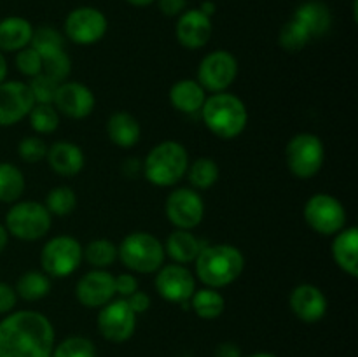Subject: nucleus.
Returning <instances> with one entry per match:
<instances>
[{
    "label": "nucleus",
    "mask_w": 358,
    "mask_h": 357,
    "mask_svg": "<svg viewBox=\"0 0 358 357\" xmlns=\"http://www.w3.org/2000/svg\"><path fill=\"white\" fill-rule=\"evenodd\" d=\"M187 177L196 189H208L219 178V167L210 158H199L187 168Z\"/></svg>",
    "instance_id": "2f4dec72"
},
{
    "label": "nucleus",
    "mask_w": 358,
    "mask_h": 357,
    "mask_svg": "<svg viewBox=\"0 0 358 357\" xmlns=\"http://www.w3.org/2000/svg\"><path fill=\"white\" fill-rule=\"evenodd\" d=\"M17 154L23 161L27 163H37L42 161L48 154V146L44 144V140H41L38 136H28L23 139L17 146Z\"/></svg>",
    "instance_id": "ea45409f"
},
{
    "label": "nucleus",
    "mask_w": 358,
    "mask_h": 357,
    "mask_svg": "<svg viewBox=\"0 0 358 357\" xmlns=\"http://www.w3.org/2000/svg\"><path fill=\"white\" fill-rule=\"evenodd\" d=\"M117 255L126 268L136 273H152L163 266L164 247L154 234L135 231L121 241Z\"/></svg>",
    "instance_id": "39448f33"
},
{
    "label": "nucleus",
    "mask_w": 358,
    "mask_h": 357,
    "mask_svg": "<svg viewBox=\"0 0 358 357\" xmlns=\"http://www.w3.org/2000/svg\"><path fill=\"white\" fill-rule=\"evenodd\" d=\"M115 293L121 294L122 298L131 296L135 290H138V280L131 273H121L119 276H114Z\"/></svg>",
    "instance_id": "a19ab883"
},
{
    "label": "nucleus",
    "mask_w": 358,
    "mask_h": 357,
    "mask_svg": "<svg viewBox=\"0 0 358 357\" xmlns=\"http://www.w3.org/2000/svg\"><path fill=\"white\" fill-rule=\"evenodd\" d=\"M6 230L20 240H38L51 230V214L42 203H16L6 216Z\"/></svg>",
    "instance_id": "423d86ee"
},
{
    "label": "nucleus",
    "mask_w": 358,
    "mask_h": 357,
    "mask_svg": "<svg viewBox=\"0 0 358 357\" xmlns=\"http://www.w3.org/2000/svg\"><path fill=\"white\" fill-rule=\"evenodd\" d=\"M156 290L163 300L185 307L196 290L194 276L184 265L178 262L161 266L156 276Z\"/></svg>",
    "instance_id": "ddd939ff"
},
{
    "label": "nucleus",
    "mask_w": 358,
    "mask_h": 357,
    "mask_svg": "<svg viewBox=\"0 0 358 357\" xmlns=\"http://www.w3.org/2000/svg\"><path fill=\"white\" fill-rule=\"evenodd\" d=\"M28 115L31 130L37 133H52L59 125L58 111L51 104H35Z\"/></svg>",
    "instance_id": "c9c22d12"
},
{
    "label": "nucleus",
    "mask_w": 358,
    "mask_h": 357,
    "mask_svg": "<svg viewBox=\"0 0 358 357\" xmlns=\"http://www.w3.org/2000/svg\"><path fill=\"white\" fill-rule=\"evenodd\" d=\"M215 357H241V350L236 343H220L215 349Z\"/></svg>",
    "instance_id": "a18cd8bd"
},
{
    "label": "nucleus",
    "mask_w": 358,
    "mask_h": 357,
    "mask_svg": "<svg viewBox=\"0 0 358 357\" xmlns=\"http://www.w3.org/2000/svg\"><path fill=\"white\" fill-rule=\"evenodd\" d=\"M304 219L313 231L331 237L345 227L346 210L338 198L320 192V195L311 196L306 202Z\"/></svg>",
    "instance_id": "1a4fd4ad"
},
{
    "label": "nucleus",
    "mask_w": 358,
    "mask_h": 357,
    "mask_svg": "<svg viewBox=\"0 0 358 357\" xmlns=\"http://www.w3.org/2000/svg\"><path fill=\"white\" fill-rule=\"evenodd\" d=\"M83 255L91 266H94L96 270H103L114 265V261L117 259V247L110 240L98 238V240L90 241L86 248H83Z\"/></svg>",
    "instance_id": "c756f323"
},
{
    "label": "nucleus",
    "mask_w": 358,
    "mask_h": 357,
    "mask_svg": "<svg viewBox=\"0 0 358 357\" xmlns=\"http://www.w3.org/2000/svg\"><path fill=\"white\" fill-rule=\"evenodd\" d=\"M51 290V280L45 273L27 272L16 284V293L27 301L42 300Z\"/></svg>",
    "instance_id": "c85d7f7f"
},
{
    "label": "nucleus",
    "mask_w": 358,
    "mask_h": 357,
    "mask_svg": "<svg viewBox=\"0 0 358 357\" xmlns=\"http://www.w3.org/2000/svg\"><path fill=\"white\" fill-rule=\"evenodd\" d=\"M332 258L350 276L358 275V230L355 226L343 227L339 233H336Z\"/></svg>",
    "instance_id": "412c9836"
},
{
    "label": "nucleus",
    "mask_w": 358,
    "mask_h": 357,
    "mask_svg": "<svg viewBox=\"0 0 358 357\" xmlns=\"http://www.w3.org/2000/svg\"><path fill=\"white\" fill-rule=\"evenodd\" d=\"M189 301H191V307L196 312V315L205 318V321H213V318L220 317L224 307H226L222 294L217 289H212V287L194 290V294H192Z\"/></svg>",
    "instance_id": "bb28decb"
},
{
    "label": "nucleus",
    "mask_w": 358,
    "mask_h": 357,
    "mask_svg": "<svg viewBox=\"0 0 358 357\" xmlns=\"http://www.w3.org/2000/svg\"><path fill=\"white\" fill-rule=\"evenodd\" d=\"M115 294L114 276L105 270H93L77 282L76 296L86 308H101Z\"/></svg>",
    "instance_id": "f3484780"
},
{
    "label": "nucleus",
    "mask_w": 358,
    "mask_h": 357,
    "mask_svg": "<svg viewBox=\"0 0 358 357\" xmlns=\"http://www.w3.org/2000/svg\"><path fill=\"white\" fill-rule=\"evenodd\" d=\"M285 160L287 167L296 177H315L325 160L324 144L313 133H299L287 144Z\"/></svg>",
    "instance_id": "0eeeda50"
},
{
    "label": "nucleus",
    "mask_w": 358,
    "mask_h": 357,
    "mask_svg": "<svg viewBox=\"0 0 358 357\" xmlns=\"http://www.w3.org/2000/svg\"><path fill=\"white\" fill-rule=\"evenodd\" d=\"M48 163L62 177H73L84 168L86 158L83 149L72 142H56L48 147Z\"/></svg>",
    "instance_id": "aec40b11"
},
{
    "label": "nucleus",
    "mask_w": 358,
    "mask_h": 357,
    "mask_svg": "<svg viewBox=\"0 0 358 357\" xmlns=\"http://www.w3.org/2000/svg\"><path fill=\"white\" fill-rule=\"evenodd\" d=\"M77 205V196L72 188L69 186H58V188L51 189L45 196L44 206L49 210V214L55 216H69L73 212Z\"/></svg>",
    "instance_id": "f704fd0d"
},
{
    "label": "nucleus",
    "mask_w": 358,
    "mask_h": 357,
    "mask_svg": "<svg viewBox=\"0 0 358 357\" xmlns=\"http://www.w3.org/2000/svg\"><path fill=\"white\" fill-rule=\"evenodd\" d=\"M203 247H205L203 241H199L191 231L177 230L168 237L164 252H168L170 258L178 265H187V262L196 261Z\"/></svg>",
    "instance_id": "393cba45"
},
{
    "label": "nucleus",
    "mask_w": 358,
    "mask_h": 357,
    "mask_svg": "<svg viewBox=\"0 0 358 357\" xmlns=\"http://www.w3.org/2000/svg\"><path fill=\"white\" fill-rule=\"evenodd\" d=\"M238 76V62L229 51H213L201 59L198 69V83L210 93H222Z\"/></svg>",
    "instance_id": "9d476101"
},
{
    "label": "nucleus",
    "mask_w": 358,
    "mask_h": 357,
    "mask_svg": "<svg viewBox=\"0 0 358 357\" xmlns=\"http://www.w3.org/2000/svg\"><path fill=\"white\" fill-rule=\"evenodd\" d=\"M108 21L101 10L94 7H77L70 10L65 20V34L72 42L80 46H90L101 41L107 34Z\"/></svg>",
    "instance_id": "f8f14e48"
},
{
    "label": "nucleus",
    "mask_w": 358,
    "mask_h": 357,
    "mask_svg": "<svg viewBox=\"0 0 358 357\" xmlns=\"http://www.w3.org/2000/svg\"><path fill=\"white\" fill-rule=\"evenodd\" d=\"M35 105L28 84L3 80L0 84V126H13L30 114Z\"/></svg>",
    "instance_id": "2eb2a0df"
},
{
    "label": "nucleus",
    "mask_w": 358,
    "mask_h": 357,
    "mask_svg": "<svg viewBox=\"0 0 358 357\" xmlns=\"http://www.w3.org/2000/svg\"><path fill=\"white\" fill-rule=\"evenodd\" d=\"M289 304L292 308L294 315L299 321L313 324L322 321L327 314V298L324 296L317 286L311 284H301L290 293Z\"/></svg>",
    "instance_id": "a211bd4d"
},
{
    "label": "nucleus",
    "mask_w": 358,
    "mask_h": 357,
    "mask_svg": "<svg viewBox=\"0 0 358 357\" xmlns=\"http://www.w3.org/2000/svg\"><path fill=\"white\" fill-rule=\"evenodd\" d=\"M206 100L205 90L198 80L182 79L175 83L170 90V102L177 111L185 114H194L201 111L203 104Z\"/></svg>",
    "instance_id": "b1692460"
},
{
    "label": "nucleus",
    "mask_w": 358,
    "mask_h": 357,
    "mask_svg": "<svg viewBox=\"0 0 358 357\" xmlns=\"http://www.w3.org/2000/svg\"><path fill=\"white\" fill-rule=\"evenodd\" d=\"M16 66L23 76L31 77L42 74V58L34 48H23L16 55Z\"/></svg>",
    "instance_id": "58836bf2"
},
{
    "label": "nucleus",
    "mask_w": 358,
    "mask_h": 357,
    "mask_svg": "<svg viewBox=\"0 0 358 357\" xmlns=\"http://www.w3.org/2000/svg\"><path fill=\"white\" fill-rule=\"evenodd\" d=\"M83 261V247L73 237L63 234L55 237L44 245L41 252V262L48 276H69L79 268Z\"/></svg>",
    "instance_id": "6e6552de"
},
{
    "label": "nucleus",
    "mask_w": 358,
    "mask_h": 357,
    "mask_svg": "<svg viewBox=\"0 0 358 357\" xmlns=\"http://www.w3.org/2000/svg\"><path fill=\"white\" fill-rule=\"evenodd\" d=\"M128 4H131V6L135 7H145V6H150L152 2H156V0H126Z\"/></svg>",
    "instance_id": "8fccbe9b"
},
{
    "label": "nucleus",
    "mask_w": 358,
    "mask_h": 357,
    "mask_svg": "<svg viewBox=\"0 0 358 357\" xmlns=\"http://www.w3.org/2000/svg\"><path fill=\"white\" fill-rule=\"evenodd\" d=\"M59 84L56 80H52L51 77L44 76V74H38V76L31 77L28 88H30V93L34 97L35 104H51L55 100L56 90H58Z\"/></svg>",
    "instance_id": "4c0bfd02"
},
{
    "label": "nucleus",
    "mask_w": 358,
    "mask_h": 357,
    "mask_svg": "<svg viewBox=\"0 0 358 357\" xmlns=\"http://www.w3.org/2000/svg\"><path fill=\"white\" fill-rule=\"evenodd\" d=\"M199 10H201L203 14H206V16H208V18H212L213 13H215V4L210 2V0H206V2L201 4Z\"/></svg>",
    "instance_id": "49530a36"
},
{
    "label": "nucleus",
    "mask_w": 358,
    "mask_h": 357,
    "mask_svg": "<svg viewBox=\"0 0 358 357\" xmlns=\"http://www.w3.org/2000/svg\"><path fill=\"white\" fill-rule=\"evenodd\" d=\"M203 121L206 128L219 139H236L247 128L248 112L243 102L233 93H213L201 107Z\"/></svg>",
    "instance_id": "7ed1b4c3"
},
{
    "label": "nucleus",
    "mask_w": 358,
    "mask_h": 357,
    "mask_svg": "<svg viewBox=\"0 0 358 357\" xmlns=\"http://www.w3.org/2000/svg\"><path fill=\"white\" fill-rule=\"evenodd\" d=\"M136 329V314L129 308L124 298L108 301L98 314V331L112 343H124Z\"/></svg>",
    "instance_id": "9b49d317"
},
{
    "label": "nucleus",
    "mask_w": 358,
    "mask_h": 357,
    "mask_svg": "<svg viewBox=\"0 0 358 357\" xmlns=\"http://www.w3.org/2000/svg\"><path fill=\"white\" fill-rule=\"evenodd\" d=\"M56 111L65 114L66 118L84 119L93 112L94 94L87 86L80 83H62L55 94Z\"/></svg>",
    "instance_id": "dca6fc26"
},
{
    "label": "nucleus",
    "mask_w": 358,
    "mask_h": 357,
    "mask_svg": "<svg viewBox=\"0 0 358 357\" xmlns=\"http://www.w3.org/2000/svg\"><path fill=\"white\" fill-rule=\"evenodd\" d=\"M196 275L212 289H220L233 284L245 268L240 248L233 245H205L196 258Z\"/></svg>",
    "instance_id": "f03ea898"
},
{
    "label": "nucleus",
    "mask_w": 358,
    "mask_h": 357,
    "mask_svg": "<svg viewBox=\"0 0 358 357\" xmlns=\"http://www.w3.org/2000/svg\"><path fill=\"white\" fill-rule=\"evenodd\" d=\"M16 304V290L7 284L0 282V315L10 312Z\"/></svg>",
    "instance_id": "79ce46f5"
},
{
    "label": "nucleus",
    "mask_w": 358,
    "mask_h": 357,
    "mask_svg": "<svg viewBox=\"0 0 358 357\" xmlns=\"http://www.w3.org/2000/svg\"><path fill=\"white\" fill-rule=\"evenodd\" d=\"M157 6H159V10L164 14V16H180L185 10V6H187V0H157Z\"/></svg>",
    "instance_id": "c03bdc74"
},
{
    "label": "nucleus",
    "mask_w": 358,
    "mask_h": 357,
    "mask_svg": "<svg viewBox=\"0 0 358 357\" xmlns=\"http://www.w3.org/2000/svg\"><path fill=\"white\" fill-rule=\"evenodd\" d=\"M294 20L299 21L311 37H322L329 31L332 24V16L329 7L318 0H310V2L301 4L294 13Z\"/></svg>",
    "instance_id": "5701e85b"
},
{
    "label": "nucleus",
    "mask_w": 358,
    "mask_h": 357,
    "mask_svg": "<svg viewBox=\"0 0 358 357\" xmlns=\"http://www.w3.org/2000/svg\"><path fill=\"white\" fill-rule=\"evenodd\" d=\"M187 168L189 156L185 147L175 140H166L157 144L145 158L143 174L150 184L168 188L177 184L187 174Z\"/></svg>",
    "instance_id": "20e7f679"
},
{
    "label": "nucleus",
    "mask_w": 358,
    "mask_h": 357,
    "mask_svg": "<svg viewBox=\"0 0 358 357\" xmlns=\"http://www.w3.org/2000/svg\"><path fill=\"white\" fill-rule=\"evenodd\" d=\"M42 58V74L51 77L58 84L65 83L69 79L70 72H72V62L70 56L66 55L65 49H58V51L45 52L41 55Z\"/></svg>",
    "instance_id": "7c9ffc66"
},
{
    "label": "nucleus",
    "mask_w": 358,
    "mask_h": 357,
    "mask_svg": "<svg viewBox=\"0 0 358 357\" xmlns=\"http://www.w3.org/2000/svg\"><path fill=\"white\" fill-rule=\"evenodd\" d=\"M248 357H278V356H275V354L271 352H257V354H252V356Z\"/></svg>",
    "instance_id": "3c124183"
},
{
    "label": "nucleus",
    "mask_w": 358,
    "mask_h": 357,
    "mask_svg": "<svg viewBox=\"0 0 358 357\" xmlns=\"http://www.w3.org/2000/svg\"><path fill=\"white\" fill-rule=\"evenodd\" d=\"M124 300L135 314H143V312L149 310L150 307V298L147 296L145 293H142V290H135L131 296L124 298Z\"/></svg>",
    "instance_id": "37998d69"
},
{
    "label": "nucleus",
    "mask_w": 358,
    "mask_h": 357,
    "mask_svg": "<svg viewBox=\"0 0 358 357\" xmlns=\"http://www.w3.org/2000/svg\"><path fill=\"white\" fill-rule=\"evenodd\" d=\"M311 38L313 37L310 35V31H308L299 21L292 18V20L287 21V23L282 27L278 41H280V46H282L285 51L297 52L303 48H306L308 42H310Z\"/></svg>",
    "instance_id": "473e14b6"
},
{
    "label": "nucleus",
    "mask_w": 358,
    "mask_h": 357,
    "mask_svg": "<svg viewBox=\"0 0 358 357\" xmlns=\"http://www.w3.org/2000/svg\"><path fill=\"white\" fill-rule=\"evenodd\" d=\"M107 133L112 142L119 147H133L140 140L138 121L128 112H114L107 122Z\"/></svg>",
    "instance_id": "a878e982"
},
{
    "label": "nucleus",
    "mask_w": 358,
    "mask_h": 357,
    "mask_svg": "<svg viewBox=\"0 0 358 357\" xmlns=\"http://www.w3.org/2000/svg\"><path fill=\"white\" fill-rule=\"evenodd\" d=\"M30 48H34L38 55H45V52L65 49V37H63L58 30H55V28L41 27L37 28V30H34Z\"/></svg>",
    "instance_id": "e433bc0d"
},
{
    "label": "nucleus",
    "mask_w": 358,
    "mask_h": 357,
    "mask_svg": "<svg viewBox=\"0 0 358 357\" xmlns=\"http://www.w3.org/2000/svg\"><path fill=\"white\" fill-rule=\"evenodd\" d=\"M51 357H96V346L86 336H69L55 345Z\"/></svg>",
    "instance_id": "72a5a7b5"
},
{
    "label": "nucleus",
    "mask_w": 358,
    "mask_h": 357,
    "mask_svg": "<svg viewBox=\"0 0 358 357\" xmlns=\"http://www.w3.org/2000/svg\"><path fill=\"white\" fill-rule=\"evenodd\" d=\"M6 76H7V62L6 58H3L2 52H0V84L6 80Z\"/></svg>",
    "instance_id": "de8ad7c7"
},
{
    "label": "nucleus",
    "mask_w": 358,
    "mask_h": 357,
    "mask_svg": "<svg viewBox=\"0 0 358 357\" xmlns=\"http://www.w3.org/2000/svg\"><path fill=\"white\" fill-rule=\"evenodd\" d=\"M7 237H9V233H7L6 226H2V224H0V252H2L3 248H6Z\"/></svg>",
    "instance_id": "09e8293b"
},
{
    "label": "nucleus",
    "mask_w": 358,
    "mask_h": 357,
    "mask_svg": "<svg viewBox=\"0 0 358 357\" xmlns=\"http://www.w3.org/2000/svg\"><path fill=\"white\" fill-rule=\"evenodd\" d=\"M166 216L178 230H192L203 220L205 203L201 196L192 189H175L166 200Z\"/></svg>",
    "instance_id": "4468645a"
},
{
    "label": "nucleus",
    "mask_w": 358,
    "mask_h": 357,
    "mask_svg": "<svg viewBox=\"0 0 358 357\" xmlns=\"http://www.w3.org/2000/svg\"><path fill=\"white\" fill-rule=\"evenodd\" d=\"M34 35V27L20 16L3 18L0 21V51H21L27 48Z\"/></svg>",
    "instance_id": "4be33fe9"
},
{
    "label": "nucleus",
    "mask_w": 358,
    "mask_h": 357,
    "mask_svg": "<svg viewBox=\"0 0 358 357\" xmlns=\"http://www.w3.org/2000/svg\"><path fill=\"white\" fill-rule=\"evenodd\" d=\"M55 328L44 314L20 310L0 321V357H51Z\"/></svg>",
    "instance_id": "f257e3e1"
},
{
    "label": "nucleus",
    "mask_w": 358,
    "mask_h": 357,
    "mask_svg": "<svg viewBox=\"0 0 358 357\" xmlns=\"http://www.w3.org/2000/svg\"><path fill=\"white\" fill-rule=\"evenodd\" d=\"M177 41L187 49H199L206 46L212 35V18L203 14L199 9H189L178 16Z\"/></svg>",
    "instance_id": "6ab92c4d"
},
{
    "label": "nucleus",
    "mask_w": 358,
    "mask_h": 357,
    "mask_svg": "<svg viewBox=\"0 0 358 357\" xmlns=\"http://www.w3.org/2000/svg\"><path fill=\"white\" fill-rule=\"evenodd\" d=\"M24 175L10 163H0V202L13 203L23 195Z\"/></svg>",
    "instance_id": "cd10ccee"
}]
</instances>
